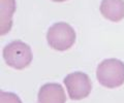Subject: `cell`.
<instances>
[{
    "label": "cell",
    "mask_w": 124,
    "mask_h": 103,
    "mask_svg": "<svg viewBox=\"0 0 124 103\" xmlns=\"http://www.w3.org/2000/svg\"><path fill=\"white\" fill-rule=\"evenodd\" d=\"M96 77L101 86L114 89L124 83V63L118 59H106L99 63Z\"/></svg>",
    "instance_id": "6da1fadb"
},
{
    "label": "cell",
    "mask_w": 124,
    "mask_h": 103,
    "mask_svg": "<svg viewBox=\"0 0 124 103\" xmlns=\"http://www.w3.org/2000/svg\"><path fill=\"white\" fill-rule=\"evenodd\" d=\"M76 31L70 25L59 22L52 25L46 33V41L53 49L64 52L70 48L76 42Z\"/></svg>",
    "instance_id": "7a4b0ae2"
},
{
    "label": "cell",
    "mask_w": 124,
    "mask_h": 103,
    "mask_svg": "<svg viewBox=\"0 0 124 103\" xmlns=\"http://www.w3.org/2000/svg\"><path fill=\"white\" fill-rule=\"evenodd\" d=\"M3 58L8 66L21 70L30 65L33 55L31 48L27 43L21 40H15L4 47Z\"/></svg>",
    "instance_id": "3957f363"
},
{
    "label": "cell",
    "mask_w": 124,
    "mask_h": 103,
    "mask_svg": "<svg viewBox=\"0 0 124 103\" xmlns=\"http://www.w3.org/2000/svg\"><path fill=\"white\" fill-rule=\"evenodd\" d=\"M63 82L71 100H82L91 93L92 82L89 76L84 72L76 71L67 74Z\"/></svg>",
    "instance_id": "277c9868"
},
{
    "label": "cell",
    "mask_w": 124,
    "mask_h": 103,
    "mask_svg": "<svg viewBox=\"0 0 124 103\" xmlns=\"http://www.w3.org/2000/svg\"><path fill=\"white\" fill-rule=\"evenodd\" d=\"M38 103H65L66 95L60 83L49 82L42 86L38 92Z\"/></svg>",
    "instance_id": "5b68a950"
},
{
    "label": "cell",
    "mask_w": 124,
    "mask_h": 103,
    "mask_svg": "<svg viewBox=\"0 0 124 103\" xmlns=\"http://www.w3.org/2000/svg\"><path fill=\"white\" fill-rule=\"evenodd\" d=\"M99 9L107 20L120 22L124 19V0H102Z\"/></svg>",
    "instance_id": "8992f818"
},
{
    "label": "cell",
    "mask_w": 124,
    "mask_h": 103,
    "mask_svg": "<svg viewBox=\"0 0 124 103\" xmlns=\"http://www.w3.org/2000/svg\"><path fill=\"white\" fill-rule=\"evenodd\" d=\"M16 10V0H0V34L5 35L13 26V14Z\"/></svg>",
    "instance_id": "52a82bcc"
},
{
    "label": "cell",
    "mask_w": 124,
    "mask_h": 103,
    "mask_svg": "<svg viewBox=\"0 0 124 103\" xmlns=\"http://www.w3.org/2000/svg\"><path fill=\"white\" fill-rule=\"evenodd\" d=\"M0 103H22L18 95L10 92H0Z\"/></svg>",
    "instance_id": "ba28073f"
},
{
    "label": "cell",
    "mask_w": 124,
    "mask_h": 103,
    "mask_svg": "<svg viewBox=\"0 0 124 103\" xmlns=\"http://www.w3.org/2000/svg\"><path fill=\"white\" fill-rule=\"evenodd\" d=\"M52 1H55V2H63V1H66V0H52Z\"/></svg>",
    "instance_id": "9c48e42d"
}]
</instances>
